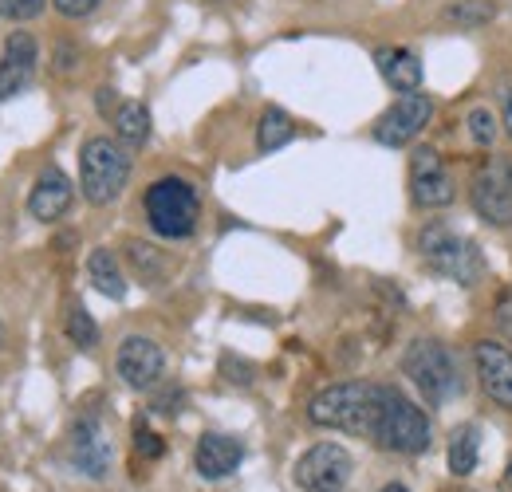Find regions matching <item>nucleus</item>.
I'll use <instances>...</instances> for the list:
<instances>
[{
  "label": "nucleus",
  "mask_w": 512,
  "mask_h": 492,
  "mask_svg": "<svg viewBox=\"0 0 512 492\" xmlns=\"http://www.w3.org/2000/svg\"><path fill=\"white\" fill-rule=\"evenodd\" d=\"M379 410H383L379 382H335L308 402V422L320 430L351 433V437H375Z\"/></svg>",
  "instance_id": "nucleus-1"
},
{
  "label": "nucleus",
  "mask_w": 512,
  "mask_h": 492,
  "mask_svg": "<svg viewBox=\"0 0 512 492\" xmlns=\"http://www.w3.org/2000/svg\"><path fill=\"white\" fill-rule=\"evenodd\" d=\"M418 252H422V260H426L430 272L446 276V280L461 284V288H473L485 276V256H481L477 241L453 233L442 221H430L418 233Z\"/></svg>",
  "instance_id": "nucleus-2"
},
{
  "label": "nucleus",
  "mask_w": 512,
  "mask_h": 492,
  "mask_svg": "<svg viewBox=\"0 0 512 492\" xmlns=\"http://www.w3.org/2000/svg\"><path fill=\"white\" fill-rule=\"evenodd\" d=\"M142 209H146L150 229L166 241H186L201 221V197L186 178H158L146 189Z\"/></svg>",
  "instance_id": "nucleus-3"
},
{
  "label": "nucleus",
  "mask_w": 512,
  "mask_h": 492,
  "mask_svg": "<svg viewBox=\"0 0 512 492\" xmlns=\"http://www.w3.org/2000/svg\"><path fill=\"white\" fill-rule=\"evenodd\" d=\"M130 182V154L107 134L87 138L79 150V189L91 205H111Z\"/></svg>",
  "instance_id": "nucleus-4"
},
{
  "label": "nucleus",
  "mask_w": 512,
  "mask_h": 492,
  "mask_svg": "<svg viewBox=\"0 0 512 492\" xmlns=\"http://www.w3.org/2000/svg\"><path fill=\"white\" fill-rule=\"evenodd\" d=\"M430 418L398 390V386H383V410L375 422V445L386 453H402V457H418L430 449Z\"/></svg>",
  "instance_id": "nucleus-5"
},
{
  "label": "nucleus",
  "mask_w": 512,
  "mask_h": 492,
  "mask_svg": "<svg viewBox=\"0 0 512 492\" xmlns=\"http://www.w3.org/2000/svg\"><path fill=\"white\" fill-rule=\"evenodd\" d=\"M402 374L414 382V390L430 406H442V402H449L461 390L457 363H453V355H449L438 339H414L402 351Z\"/></svg>",
  "instance_id": "nucleus-6"
},
{
  "label": "nucleus",
  "mask_w": 512,
  "mask_h": 492,
  "mask_svg": "<svg viewBox=\"0 0 512 492\" xmlns=\"http://www.w3.org/2000/svg\"><path fill=\"white\" fill-rule=\"evenodd\" d=\"M355 473V461L343 445L320 441L296 461V485L304 492H343Z\"/></svg>",
  "instance_id": "nucleus-7"
},
{
  "label": "nucleus",
  "mask_w": 512,
  "mask_h": 492,
  "mask_svg": "<svg viewBox=\"0 0 512 492\" xmlns=\"http://www.w3.org/2000/svg\"><path fill=\"white\" fill-rule=\"evenodd\" d=\"M469 201L477 217L489 225H512V162L509 158H489L469 185Z\"/></svg>",
  "instance_id": "nucleus-8"
},
{
  "label": "nucleus",
  "mask_w": 512,
  "mask_h": 492,
  "mask_svg": "<svg viewBox=\"0 0 512 492\" xmlns=\"http://www.w3.org/2000/svg\"><path fill=\"white\" fill-rule=\"evenodd\" d=\"M410 201L418 209H446L457 201V185L449 178L446 162L430 146H418L410 158Z\"/></svg>",
  "instance_id": "nucleus-9"
},
{
  "label": "nucleus",
  "mask_w": 512,
  "mask_h": 492,
  "mask_svg": "<svg viewBox=\"0 0 512 492\" xmlns=\"http://www.w3.org/2000/svg\"><path fill=\"white\" fill-rule=\"evenodd\" d=\"M430 115H434V103H430V95H418V91H410V95H402L390 111H386L383 119L375 123V142H383V146H410L426 126H430Z\"/></svg>",
  "instance_id": "nucleus-10"
},
{
  "label": "nucleus",
  "mask_w": 512,
  "mask_h": 492,
  "mask_svg": "<svg viewBox=\"0 0 512 492\" xmlns=\"http://www.w3.org/2000/svg\"><path fill=\"white\" fill-rule=\"evenodd\" d=\"M115 370H119V378L127 382L130 390H150V386H158V378L166 370V355H162V347L154 339L127 335L119 355H115Z\"/></svg>",
  "instance_id": "nucleus-11"
},
{
  "label": "nucleus",
  "mask_w": 512,
  "mask_h": 492,
  "mask_svg": "<svg viewBox=\"0 0 512 492\" xmlns=\"http://www.w3.org/2000/svg\"><path fill=\"white\" fill-rule=\"evenodd\" d=\"M71 465L91 481H103L111 473V437L91 414H83L71 430Z\"/></svg>",
  "instance_id": "nucleus-12"
},
{
  "label": "nucleus",
  "mask_w": 512,
  "mask_h": 492,
  "mask_svg": "<svg viewBox=\"0 0 512 492\" xmlns=\"http://www.w3.org/2000/svg\"><path fill=\"white\" fill-rule=\"evenodd\" d=\"M473 367H477V378H481V390L512 414V351L493 343V339H481L473 343Z\"/></svg>",
  "instance_id": "nucleus-13"
},
{
  "label": "nucleus",
  "mask_w": 512,
  "mask_h": 492,
  "mask_svg": "<svg viewBox=\"0 0 512 492\" xmlns=\"http://www.w3.org/2000/svg\"><path fill=\"white\" fill-rule=\"evenodd\" d=\"M245 461V445L229 433H201L197 449H193V469L205 477V481H225L241 469Z\"/></svg>",
  "instance_id": "nucleus-14"
},
{
  "label": "nucleus",
  "mask_w": 512,
  "mask_h": 492,
  "mask_svg": "<svg viewBox=\"0 0 512 492\" xmlns=\"http://www.w3.org/2000/svg\"><path fill=\"white\" fill-rule=\"evenodd\" d=\"M36 75V40L28 32H12L0 60V99L20 95Z\"/></svg>",
  "instance_id": "nucleus-15"
},
{
  "label": "nucleus",
  "mask_w": 512,
  "mask_h": 492,
  "mask_svg": "<svg viewBox=\"0 0 512 492\" xmlns=\"http://www.w3.org/2000/svg\"><path fill=\"white\" fill-rule=\"evenodd\" d=\"M71 197H75V189L67 182V174L60 166H48L36 185H32V193H28V213L36 217V221H60L67 209H71Z\"/></svg>",
  "instance_id": "nucleus-16"
},
{
  "label": "nucleus",
  "mask_w": 512,
  "mask_h": 492,
  "mask_svg": "<svg viewBox=\"0 0 512 492\" xmlns=\"http://www.w3.org/2000/svg\"><path fill=\"white\" fill-rule=\"evenodd\" d=\"M375 63H379V75L398 95H410V91L422 87V60L410 48H379Z\"/></svg>",
  "instance_id": "nucleus-17"
},
{
  "label": "nucleus",
  "mask_w": 512,
  "mask_h": 492,
  "mask_svg": "<svg viewBox=\"0 0 512 492\" xmlns=\"http://www.w3.org/2000/svg\"><path fill=\"white\" fill-rule=\"evenodd\" d=\"M87 276H91V284H95L107 300H123V296H127V276H123L115 252L95 248V252L87 256Z\"/></svg>",
  "instance_id": "nucleus-18"
},
{
  "label": "nucleus",
  "mask_w": 512,
  "mask_h": 492,
  "mask_svg": "<svg viewBox=\"0 0 512 492\" xmlns=\"http://www.w3.org/2000/svg\"><path fill=\"white\" fill-rule=\"evenodd\" d=\"M292 138H296L292 115L280 111V107H264V115H260V123H256V146H260V154H272V150L288 146Z\"/></svg>",
  "instance_id": "nucleus-19"
},
{
  "label": "nucleus",
  "mask_w": 512,
  "mask_h": 492,
  "mask_svg": "<svg viewBox=\"0 0 512 492\" xmlns=\"http://www.w3.org/2000/svg\"><path fill=\"white\" fill-rule=\"evenodd\" d=\"M477 426H461V430H453V437H449V473L453 477H469L473 469H477Z\"/></svg>",
  "instance_id": "nucleus-20"
},
{
  "label": "nucleus",
  "mask_w": 512,
  "mask_h": 492,
  "mask_svg": "<svg viewBox=\"0 0 512 492\" xmlns=\"http://www.w3.org/2000/svg\"><path fill=\"white\" fill-rule=\"evenodd\" d=\"M111 119H115L119 142H127V146H142L150 138V111L142 103H119V111Z\"/></svg>",
  "instance_id": "nucleus-21"
},
{
  "label": "nucleus",
  "mask_w": 512,
  "mask_h": 492,
  "mask_svg": "<svg viewBox=\"0 0 512 492\" xmlns=\"http://www.w3.org/2000/svg\"><path fill=\"white\" fill-rule=\"evenodd\" d=\"M497 16V4L493 0H457L446 8L449 24H461V28H481Z\"/></svg>",
  "instance_id": "nucleus-22"
},
{
  "label": "nucleus",
  "mask_w": 512,
  "mask_h": 492,
  "mask_svg": "<svg viewBox=\"0 0 512 492\" xmlns=\"http://www.w3.org/2000/svg\"><path fill=\"white\" fill-rule=\"evenodd\" d=\"M67 339H71L75 347H83V351H91V347L99 343V327H95V319L87 315V308H71V315H67Z\"/></svg>",
  "instance_id": "nucleus-23"
},
{
  "label": "nucleus",
  "mask_w": 512,
  "mask_h": 492,
  "mask_svg": "<svg viewBox=\"0 0 512 492\" xmlns=\"http://www.w3.org/2000/svg\"><path fill=\"white\" fill-rule=\"evenodd\" d=\"M130 264H134V272L142 276V280H162V272H166V260L158 256V248L150 245H130Z\"/></svg>",
  "instance_id": "nucleus-24"
},
{
  "label": "nucleus",
  "mask_w": 512,
  "mask_h": 492,
  "mask_svg": "<svg viewBox=\"0 0 512 492\" xmlns=\"http://www.w3.org/2000/svg\"><path fill=\"white\" fill-rule=\"evenodd\" d=\"M465 123H469V138H473L477 146H493V138H497V119H493V111L473 107Z\"/></svg>",
  "instance_id": "nucleus-25"
},
{
  "label": "nucleus",
  "mask_w": 512,
  "mask_h": 492,
  "mask_svg": "<svg viewBox=\"0 0 512 492\" xmlns=\"http://www.w3.org/2000/svg\"><path fill=\"white\" fill-rule=\"evenodd\" d=\"M134 453H138V457H146V461H158V457L166 453V445H162V437H158V433L146 430V426L138 422V426H134Z\"/></svg>",
  "instance_id": "nucleus-26"
},
{
  "label": "nucleus",
  "mask_w": 512,
  "mask_h": 492,
  "mask_svg": "<svg viewBox=\"0 0 512 492\" xmlns=\"http://www.w3.org/2000/svg\"><path fill=\"white\" fill-rule=\"evenodd\" d=\"M44 12V0H0V16L4 20H32Z\"/></svg>",
  "instance_id": "nucleus-27"
},
{
  "label": "nucleus",
  "mask_w": 512,
  "mask_h": 492,
  "mask_svg": "<svg viewBox=\"0 0 512 492\" xmlns=\"http://www.w3.org/2000/svg\"><path fill=\"white\" fill-rule=\"evenodd\" d=\"M221 374L229 378V382H237V386H249L256 378V370L245 363V359H237V355H221Z\"/></svg>",
  "instance_id": "nucleus-28"
},
{
  "label": "nucleus",
  "mask_w": 512,
  "mask_h": 492,
  "mask_svg": "<svg viewBox=\"0 0 512 492\" xmlns=\"http://www.w3.org/2000/svg\"><path fill=\"white\" fill-rule=\"evenodd\" d=\"M52 4H56V12L67 16V20H83V16H91L99 8V0H52Z\"/></svg>",
  "instance_id": "nucleus-29"
},
{
  "label": "nucleus",
  "mask_w": 512,
  "mask_h": 492,
  "mask_svg": "<svg viewBox=\"0 0 512 492\" xmlns=\"http://www.w3.org/2000/svg\"><path fill=\"white\" fill-rule=\"evenodd\" d=\"M95 107H99V115H115V111H119V107H115V91L103 87V91L95 95Z\"/></svg>",
  "instance_id": "nucleus-30"
},
{
  "label": "nucleus",
  "mask_w": 512,
  "mask_h": 492,
  "mask_svg": "<svg viewBox=\"0 0 512 492\" xmlns=\"http://www.w3.org/2000/svg\"><path fill=\"white\" fill-rule=\"evenodd\" d=\"M501 119H505V134L512 138V87L505 91V99H501Z\"/></svg>",
  "instance_id": "nucleus-31"
},
{
  "label": "nucleus",
  "mask_w": 512,
  "mask_h": 492,
  "mask_svg": "<svg viewBox=\"0 0 512 492\" xmlns=\"http://www.w3.org/2000/svg\"><path fill=\"white\" fill-rule=\"evenodd\" d=\"M75 52H71V48H60V52H56V67H60V71H71V67H75Z\"/></svg>",
  "instance_id": "nucleus-32"
},
{
  "label": "nucleus",
  "mask_w": 512,
  "mask_h": 492,
  "mask_svg": "<svg viewBox=\"0 0 512 492\" xmlns=\"http://www.w3.org/2000/svg\"><path fill=\"white\" fill-rule=\"evenodd\" d=\"M497 323H501V331H509V335H512V300L497 311Z\"/></svg>",
  "instance_id": "nucleus-33"
},
{
  "label": "nucleus",
  "mask_w": 512,
  "mask_h": 492,
  "mask_svg": "<svg viewBox=\"0 0 512 492\" xmlns=\"http://www.w3.org/2000/svg\"><path fill=\"white\" fill-rule=\"evenodd\" d=\"M379 492H410L406 485H386V489H379Z\"/></svg>",
  "instance_id": "nucleus-34"
},
{
  "label": "nucleus",
  "mask_w": 512,
  "mask_h": 492,
  "mask_svg": "<svg viewBox=\"0 0 512 492\" xmlns=\"http://www.w3.org/2000/svg\"><path fill=\"white\" fill-rule=\"evenodd\" d=\"M505 485L512 489V461H509V469H505Z\"/></svg>",
  "instance_id": "nucleus-35"
}]
</instances>
